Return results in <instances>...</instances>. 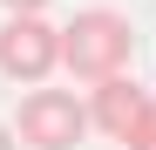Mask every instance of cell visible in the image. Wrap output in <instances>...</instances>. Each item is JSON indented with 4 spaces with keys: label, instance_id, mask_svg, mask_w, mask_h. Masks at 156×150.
<instances>
[{
    "label": "cell",
    "instance_id": "6da1fadb",
    "mask_svg": "<svg viewBox=\"0 0 156 150\" xmlns=\"http://www.w3.org/2000/svg\"><path fill=\"white\" fill-rule=\"evenodd\" d=\"M129 48H136V34H129V21L115 7H82V14H68V28H61V68L82 75V82L129 75Z\"/></svg>",
    "mask_w": 156,
    "mask_h": 150
},
{
    "label": "cell",
    "instance_id": "7a4b0ae2",
    "mask_svg": "<svg viewBox=\"0 0 156 150\" xmlns=\"http://www.w3.org/2000/svg\"><path fill=\"white\" fill-rule=\"evenodd\" d=\"M14 137L27 150H75L88 137V103L75 89H27L14 109Z\"/></svg>",
    "mask_w": 156,
    "mask_h": 150
},
{
    "label": "cell",
    "instance_id": "3957f363",
    "mask_svg": "<svg viewBox=\"0 0 156 150\" xmlns=\"http://www.w3.org/2000/svg\"><path fill=\"white\" fill-rule=\"evenodd\" d=\"M55 68H61V28L41 21V14H7V28H0V75L41 89Z\"/></svg>",
    "mask_w": 156,
    "mask_h": 150
},
{
    "label": "cell",
    "instance_id": "277c9868",
    "mask_svg": "<svg viewBox=\"0 0 156 150\" xmlns=\"http://www.w3.org/2000/svg\"><path fill=\"white\" fill-rule=\"evenodd\" d=\"M143 103H149V89H136L129 75H102V82L88 89V130H102V137H129V123L143 116Z\"/></svg>",
    "mask_w": 156,
    "mask_h": 150
},
{
    "label": "cell",
    "instance_id": "5b68a950",
    "mask_svg": "<svg viewBox=\"0 0 156 150\" xmlns=\"http://www.w3.org/2000/svg\"><path fill=\"white\" fill-rule=\"evenodd\" d=\"M122 150H156V96L143 103V116L129 123V137H122Z\"/></svg>",
    "mask_w": 156,
    "mask_h": 150
},
{
    "label": "cell",
    "instance_id": "8992f818",
    "mask_svg": "<svg viewBox=\"0 0 156 150\" xmlns=\"http://www.w3.org/2000/svg\"><path fill=\"white\" fill-rule=\"evenodd\" d=\"M0 7H7V14H41L48 0H0Z\"/></svg>",
    "mask_w": 156,
    "mask_h": 150
},
{
    "label": "cell",
    "instance_id": "52a82bcc",
    "mask_svg": "<svg viewBox=\"0 0 156 150\" xmlns=\"http://www.w3.org/2000/svg\"><path fill=\"white\" fill-rule=\"evenodd\" d=\"M0 150H14V130H7V123H0Z\"/></svg>",
    "mask_w": 156,
    "mask_h": 150
}]
</instances>
